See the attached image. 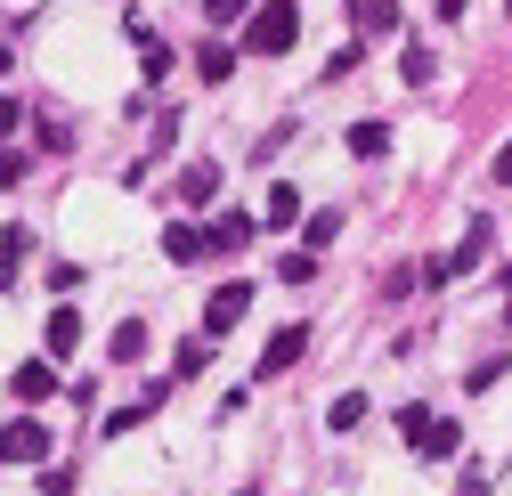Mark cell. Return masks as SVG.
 Here are the masks:
<instances>
[{
    "instance_id": "52a82bcc",
    "label": "cell",
    "mask_w": 512,
    "mask_h": 496,
    "mask_svg": "<svg viewBox=\"0 0 512 496\" xmlns=\"http://www.w3.org/2000/svg\"><path fill=\"white\" fill-rule=\"evenodd\" d=\"M9 391H17V407H41V399H57V366H41V358H25L17 375H9Z\"/></svg>"
},
{
    "instance_id": "d4e9b609",
    "label": "cell",
    "mask_w": 512,
    "mask_h": 496,
    "mask_svg": "<svg viewBox=\"0 0 512 496\" xmlns=\"http://www.w3.org/2000/svg\"><path fill=\"white\" fill-rule=\"evenodd\" d=\"M139 66H147V82H163V74H171V49H163V41H147V49H139Z\"/></svg>"
},
{
    "instance_id": "8992f818",
    "label": "cell",
    "mask_w": 512,
    "mask_h": 496,
    "mask_svg": "<svg viewBox=\"0 0 512 496\" xmlns=\"http://www.w3.org/2000/svg\"><path fill=\"white\" fill-rule=\"evenodd\" d=\"M252 236H261V220H252V212H220V220L204 228V244H212V253H244Z\"/></svg>"
},
{
    "instance_id": "f1b7e54d",
    "label": "cell",
    "mask_w": 512,
    "mask_h": 496,
    "mask_svg": "<svg viewBox=\"0 0 512 496\" xmlns=\"http://www.w3.org/2000/svg\"><path fill=\"white\" fill-rule=\"evenodd\" d=\"M431 17H439V25H456V17H464V0H431Z\"/></svg>"
},
{
    "instance_id": "5bb4252c",
    "label": "cell",
    "mask_w": 512,
    "mask_h": 496,
    "mask_svg": "<svg viewBox=\"0 0 512 496\" xmlns=\"http://www.w3.org/2000/svg\"><path fill=\"white\" fill-rule=\"evenodd\" d=\"M350 155L358 163H382V155H391V122H350Z\"/></svg>"
},
{
    "instance_id": "1f68e13d",
    "label": "cell",
    "mask_w": 512,
    "mask_h": 496,
    "mask_svg": "<svg viewBox=\"0 0 512 496\" xmlns=\"http://www.w3.org/2000/svg\"><path fill=\"white\" fill-rule=\"evenodd\" d=\"M9 66H17V49H9V41H0V74H9Z\"/></svg>"
},
{
    "instance_id": "d6986e66",
    "label": "cell",
    "mask_w": 512,
    "mask_h": 496,
    "mask_svg": "<svg viewBox=\"0 0 512 496\" xmlns=\"http://www.w3.org/2000/svg\"><path fill=\"white\" fill-rule=\"evenodd\" d=\"M496 383H504V358H496V350L464 366V391H496Z\"/></svg>"
},
{
    "instance_id": "4dcf8cb0",
    "label": "cell",
    "mask_w": 512,
    "mask_h": 496,
    "mask_svg": "<svg viewBox=\"0 0 512 496\" xmlns=\"http://www.w3.org/2000/svg\"><path fill=\"white\" fill-rule=\"evenodd\" d=\"M464 496H488V472H480V464L464 472Z\"/></svg>"
},
{
    "instance_id": "5b68a950",
    "label": "cell",
    "mask_w": 512,
    "mask_h": 496,
    "mask_svg": "<svg viewBox=\"0 0 512 496\" xmlns=\"http://www.w3.org/2000/svg\"><path fill=\"white\" fill-rule=\"evenodd\" d=\"M488 253H496V228H488V220H472V228H464V244H456V253H447L439 269H447V277H464V269H480Z\"/></svg>"
},
{
    "instance_id": "603a6c76",
    "label": "cell",
    "mask_w": 512,
    "mask_h": 496,
    "mask_svg": "<svg viewBox=\"0 0 512 496\" xmlns=\"http://www.w3.org/2000/svg\"><path fill=\"white\" fill-rule=\"evenodd\" d=\"M204 17H212V25H244L252 0H204Z\"/></svg>"
},
{
    "instance_id": "9c48e42d",
    "label": "cell",
    "mask_w": 512,
    "mask_h": 496,
    "mask_svg": "<svg viewBox=\"0 0 512 496\" xmlns=\"http://www.w3.org/2000/svg\"><path fill=\"white\" fill-rule=\"evenodd\" d=\"M301 350H309V326H277V334H269V350H261V375H285Z\"/></svg>"
},
{
    "instance_id": "cb8c5ba5",
    "label": "cell",
    "mask_w": 512,
    "mask_h": 496,
    "mask_svg": "<svg viewBox=\"0 0 512 496\" xmlns=\"http://www.w3.org/2000/svg\"><path fill=\"white\" fill-rule=\"evenodd\" d=\"M399 74L423 90V82H431V49H399Z\"/></svg>"
},
{
    "instance_id": "836d02e7",
    "label": "cell",
    "mask_w": 512,
    "mask_h": 496,
    "mask_svg": "<svg viewBox=\"0 0 512 496\" xmlns=\"http://www.w3.org/2000/svg\"><path fill=\"white\" fill-rule=\"evenodd\" d=\"M504 17H512V0H504Z\"/></svg>"
},
{
    "instance_id": "4fadbf2b",
    "label": "cell",
    "mask_w": 512,
    "mask_h": 496,
    "mask_svg": "<svg viewBox=\"0 0 512 496\" xmlns=\"http://www.w3.org/2000/svg\"><path fill=\"white\" fill-rule=\"evenodd\" d=\"M261 220H269L277 236H285V228H301V188H293V179H277V188H269V212H261Z\"/></svg>"
},
{
    "instance_id": "d6a6232c",
    "label": "cell",
    "mask_w": 512,
    "mask_h": 496,
    "mask_svg": "<svg viewBox=\"0 0 512 496\" xmlns=\"http://www.w3.org/2000/svg\"><path fill=\"white\" fill-rule=\"evenodd\" d=\"M504 334H512V309H504Z\"/></svg>"
},
{
    "instance_id": "277c9868",
    "label": "cell",
    "mask_w": 512,
    "mask_h": 496,
    "mask_svg": "<svg viewBox=\"0 0 512 496\" xmlns=\"http://www.w3.org/2000/svg\"><path fill=\"white\" fill-rule=\"evenodd\" d=\"M41 342H49V358H74V350H82V309H74V301H57V309H49V326H41Z\"/></svg>"
},
{
    "instance_id": "ffe728a7",
    "label": "cell",
    "mask_w": 512,
    "mask_h": 496,
    "mask_svg": "<svg viewBox=\"0 0 512 496\" xmlns=\"http://www.w3.org/2000/svg\"><path fill=\"white\" fill-rule=\"evenodd\" d=\"M301 228H309V253H326V244H334V236H342V212H309V220H301Z\"/></svg>"
},
{
    "instance_id": "484cf974",
    "label": "cell",
    "mask_w": 512,
    "mask_h": 496,
    "mask_svg": "<svg viewBox=\"0 0 512 496\" xmlns=\"http://www.w3.org/2000/svg\"><path fill=\"white\" fill-rule=\"evenodd\" d=\"M0 188H25V155L17 147H0Z\"/></svg>"
},
{
    "instance_id": "7a4b0ae2",
    "label": "cell",
    "mask_w": 512,
    "mask_h": 496,
    "mask_svg": "<svg viewBox=\"0 0 512 496\" xmlns=\"http://www.w3.org/2000/svg\"><path fill=\"white\" fill-rule=\"evenodd\" d=\"M244 309H252V285L244 277H228L212 301H204V342H220V334H236L244 326Z\"/></svg>"
},
{
    "instance_id": "2e32d148",
    "label": "cell",
    "mask_w": 512,
    "mask_h": 496,
    "mask_svg": "<svg viewBox=\"0 0 512 496\" xmlns=\"http://www.w3.org/2000/svg\"><path fill=\"white\" fill-rule=\"evenodd\" d=\"M196 74H204V82H228V74H236V49H228V41H204V49H196Z\"/></svg>"
},
{
    "instance_id": "8fae6325",
    "label": "cell",
    "mask_w": 512,
    "mask_h": 496,
    "mask_svg": "<svg viewBox=\"0 0 512 496\" xmlns=\"http://www.w3.org/2000/svg\"><path fill=\"white\" fill-rule=\"evenodd\" d=\"M179 204H220V163H187L179 171Z\"/></svg>"
},
{
    "instance_id": "7c38bea8",
    "label": "cell",
    "mask_w": 512,
    "mask_h": 496,
    "mask_svg": "<svg viewBox=\"0 0 512 496\" xmlns=\"http://www.w3.org/2000/svg\"><path fill=\"white\" fill-rule=\"evenodd\" d=\"M342 17H350V33H391L399 25V0H350Z\"/></svg>"
},
{
    "instance_id": "7402d4cb",
    "label": "cell",
    "mask_w": 512,
    "mask_h": 496,
    "mask_svg": "<svg viewBox=\"0 0 512 496\" xmlns=\"http://www.w3.org/2000/svg\"><path fill=\"white\" fill-rule=\"evenodd\" d=\"M147 415H155V407H122V415H106V440H131V431H139Z\"/></svg>"
},
{
    "instance_id": "6da1fadb",
    "label": "cell",
    "mask_w": 512,
    "mask_h": 496,
    "mask_svg": "<svg viewBox=\"0 0 512 496\" xmlns=\"http://www.w3.org/2000/svg\"><path fill=\"white\" fill-rule=\"evenodd\" d=\"M293 41H301V9H293V0H252V17H244V49L285 57Z\"/></svg>"
},
{
    "instance_id": "3957f363",
    "label": "cell",
    "mask_w": 512,
    "mask_h": 496,
    "mask_svg": "<svg viewBox=\"0 0 512 496\" xmlns=\"http://www.w3.org/2000/svg\"><path fill=\"white\" fill-rule=\"evenodd\" d=\"M49 456V431L25 415V423H0V464H41Z\"/></svg>"
},
{
    "instance_id": "83f0119b",
    "label": "cell",
    "mask_w": 512,
    "mask_h": 496,
    "mask_svg": "<svg viewBox=\"0 0 512 496\" xmlns=\"http://www.w3.org/2000/svg\"><path fill=\"white\" fill-rule=\"evenodd\" d=\"M488 179H496V188H512V139L496 147V163H488Z\"/></svg>"
},
{
    "instance_id": "f546056e",
    "label": "cell",
    "mask_w": 512,
    "mask_h": 496,
    "mask_svg": "<svg viewBox=\"0 0 512 496\" xmlns=\"http://www.w3.org/2000/svg\"><path fill=\"white\" fill-rule=\"evenodd\" d=\"M17 285V253H9V244H0V293H9Z\"/></svg>"
},
{
    "instance_id": "ba28073f",
    "label": "cell",
    "mask_w": 512,
    "mask_h": 496,
    "mask_svg": "<svg viewBox=\"0 0 512 496\" xmlns=\"http://www.w3.org/2000/svg\"><path fill=\"white\" fill-rule=\"evenodd\" d=\"M163 253H171L179 269H196V261H212V244H204L196 220H171V228H163Z\"/></svg>"
},
{
    "instance_id": "44dd1931",
    "label": "cell",
    "mask_w": 512,
    "mask_h": 496,
    "mask_svg": "<svg viewBox=\"0 0 512 496\" xmlns=\"http://www.w3.org/2000/svg\"><path fill=\"white\" fill-rule=\"evenodd\" d=\"M277 277H285V285H309V277H317V253H285Z\"/></svg>"
},
{
    "instance_id": "9a60e30c",
    "label": "cell",
    "mask_w": 512,
    "mask_h": 496,
    "mask_svg": "<svg viewBox=\"0 0 512 496\" xmlns=\"http://www.w3.org/2000/svg\"><path fill=\"white\" fill-rule=\"evenodd\" d=\"M106 358H122V366H131V358H147V326H139V318H122V326L106 334Z\"/></svg>"
},
{
    "instance_id": "30bf717a",
    "label": "cell",
    "mask_w": 512,
    "mask_h": 496,
    "mask_svg": "<svg viewBox=\"0 0 512 496\" xmlns=\"http://www.w3.org/2000/svg\"><path fill=\"white\" fill-rule=\"evenodd\" d=\"M407 448H415V456H431V464H447V456H456V448H464V431H456V423H439V415H431V423L415 431V440H407Z\"/></svg>"
},
{
    "instance_id": "ac0fdd59",
    "label": "cell",
    "mask_w": 512,
    "mask_h": 496,
    "mask_svg": "<svg viewBox=\"0 0 512 496\" xmlns=\"http://www.w3.org/2000/svg\"><path fill=\"white\" fill-rule=\"evenodd\" d=\"M326 423H334V431H358V423H366V391H342V399L326 407Z\"/></svg>"
},
{
    "instance_id": "4316f807",
    "label": "cell",
    "mask_w": 512,
    "mask_h": 496,
    "mask_svg": "<svg viewBox=\"0 0 512 496\" xmlns=\"http://www.w3.org/2000/svg\"><path fill=\"white\" fill-rule=\"evenodd\" d=\"M17 122H25V106H17V98H0V147L17 139Z\"/></svg>"
},
{
    "instance_id": "e0dca14e",
    "label": "cell",
    "mask_w": 512,
    "mask_h": 496,
    "mask_svg": "<svg viewBox=\"0 0 512 496\" xmlns=\"http://www.w3.org/2000/svg\"><path fill=\"white\" fill-rule=\"evenodd\" d=\"M204 358H212L204 334H196V342H179V350H171V375H179V383H187V375H204Z\"/></svg>"
}]
</instances>
